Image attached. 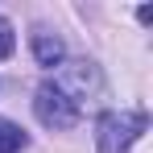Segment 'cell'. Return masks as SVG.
I'll return each instance as SVG.
<instances>
[{"label": "cell", "mask_w": 153, "mask_h": 153, "mask_svg": "<svg viewBox=\"0 0 153 153\" xmlns=\"http://www.w3.org/2000/svg\"><path fill=\"white\" fill-rule=\"evenodd\" d=\"M33 112L46 128H75L79 124V100L62 87V83H42L37 87V100H33Z\"/></svg>", "instance_id": "obj_1"}, {"label": "cell", "mask_w": 153, "mask_h": 153, "mask_svg": "<svg viewBox=\"0 0 153 153\" xmlns=\"http://www.w3.org/2000/svg\"><path fill=\"white\" fill-rule=\"evenodd\" d=\"M149 128L145 112H108L100 116V153H128V145Z\"/></svg>", "instance_id": "obj_2"}, {"label": "cell", "mask_w": 153, "mask_h": 153, "mask_svg": "<svg viewBox=\"0 0 153 153\" xmlns=\"http://www.w3.org/2000/svg\"><path fill=\"white\" fill-rule=\"evenodd\" d=\"M33 54H37L42 66H58L66 50H62V42H58L54 33H33Z\"/></svg>", "instance_id": "obj_3"}, {"label": "cell", "mask_w": 153, "mask_h": 153, "mask_svg": "<svg viewBox=\"0 0 153 153\" xmlns=\"http://www.w3.org/2000/svg\"><path fill=\"white\" fill-rule=\"evenodd\" d=\"M17 149H25V132L0 116V153H17Z\"/></svg>", "instance_id": "obj_4"}, {"label": "cell", "mask_w": 153, "mask_h": 153, "mask_svg": "<svg viewBox=\"0 0 153 153\" xmlns=\"http://www.w3.org/2000/svg\"><path fill=\"white\" fill-rule=\"evenodd\" d=\"M13 46H17V42H13V25L0 17V58H8V54H13Z\"/></svg>", "instance_id": "obj_5"}, {"label": "cell", "mask_w": 153, "mask_h": 153, "mask_svg": "<svg viewBox=\"0 0 153 153\" xmlns=\"http://www.w3.org/2000/svg\"><path fill=\"white\" fill-rule=\"evenodd\" d=\"M137 17H141V25H153V8L145 4V8H137Z\"/></svg>", "instance_id": "obj_6"}]
</instances>
